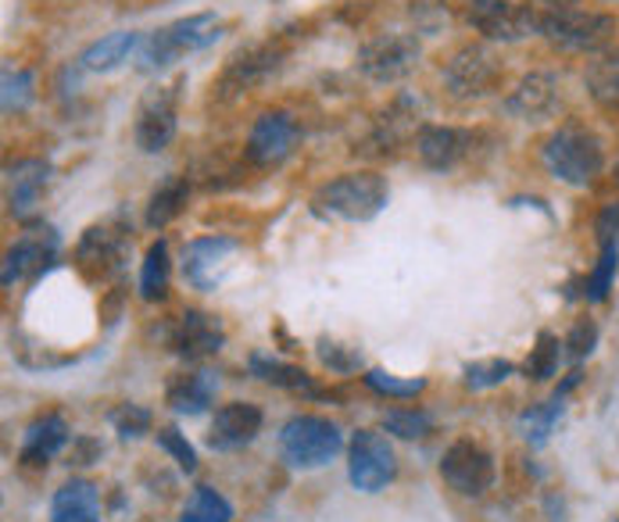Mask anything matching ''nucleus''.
I'll return each mask as SVG.
<instances>
[{"mask_svg":"<svg viewBox=\"0 0 619 522\" xmlns=\"http://www.w3.org/2000/svg\"><path fill=\"white\" fill-rule=\"evenodd\" d=\"M538 33L566 51H601L616 36V19L584 8L581 0H530Z\"/></svg>","mask_w":619,"mask_h":522,"instance_id":"f257e3e1","label":"nucleus"},{"mask_svg":"<svg viewBox=\"0 0 619 522\" xmlns=\"http://www.w3.org/2000/svg\"><path fill=\"white\" fill-rule=\"evenodd\" d=\"M387 204V182L376 173H344L319 187L312 197V211L322 219L369 222Z\"/></svg>","mask_w":619,"mask_h":522,"instance_id":"f03ea898","label":"nucleus"},{"mask_svg":"<svg viewBox=\"0 0 619 522\" xmlns=\"http://www.w3.org/2000/svg\"><path fill=\"white\" fill-rule=\"evenodd\" d=\"M544 165L555 179L570 187H590L601 176L605 151L601 140L584 125H562L544 144Z\"/></svg>","mask_w":619,"mask_h":522,"instance_id":"7ed1b4c3","label":"nucleus"},{"mask_svg":"<svg viewBox=\"0 0 619 522\" xmlns=\"http://www.w3.org/2000/svg\"><path fill=\"white\" fill-rule=\"evenodd\" d=\"M222 33V22L215 15H190V19H179L173 25H165V30L144 36V44H140V68L144 73H162L173 62L187 58V54H197L205 47H212Z\"/></svg>","mask_w":619,"mask_h":522,"instance_id":"20e7f679","label":"nucleus"},{"mask_svg":"<svg viewBox=\"0 0 619 522\" xmlns=\"http://www.w3.org/2000/svg\"><path fill=\"white\" fill-rule=\"evenodd\" d=\"M341 430L322 415H294L279 430V451H284V462L294 469H322V465H330L341 455Z\"/></svg>","mask_w":619,"mask_h":522,"instance_id":"39448f33","label":"nucleus"},{"mask_svg":"<svg viewBox=\"0 0 619 522\" xmlns=\"http://www.w3.org/2000/svg\"><path fill=\"white\" fill-rule=\"evenodd\" d=\"M347 458H351L347 462L351 487L362 493H379L387 484H394V476H398L394 447L387 444V436L376 430H358L355 441H351Z\"/></svg>","mask_w":619,"mask_h":522,"instance_id":"423d86ee","label":"nucleus"},{"mask_svg":"<svg viewBox=\"0 0 619 522\" xmlns=\"http://www.w3.org/2000/svg\"><path fill=\"white\" fill-rule=\"evenodd\" d=\"M419 47L416 36L408 33H379L369 44H362L358 51V68L362 76H369L373 82H398L419 65Z\"/></svg>","mask_w":619,"mask_h":522,"instance_id":"0eeeda50","label":"nucleus"},{"mask_svg":"<svg viewBox=\"0 0 619 522\" xmlns=\"http://www.w3.org/2000/svg\"><path fill=\"white\" fill-rule=\"evenodd\" d=\"M501 79V65L498 58L480 44H469L455 51V58L444 65V90L455 97V101H476L498 87Z\"/></svg>","mask_w":619,"mask_h":522,"instance_id":"6e6552de","label":"nucleus"},{"mask_svg":"<svg viewBox=\"0 0 619 522\" xmlns=\"http://www.w3.org/2000/svg\"><path fill=\"white\" fill-rule=\"evenodd\" d=\"M301 144V125L294 122L290 111H265L258 122L251 125L247 136V162L258 168L284 165Z\"/></svg>","mask_w":619,"mask_h":522,"instance_id":"1a4fd4ad","label":"nucleus"},{"mask_svg":"<svg viewBox=\"0 0 619 522\" xmlns=\"http://www.w3.org/2000/svg\"><path fill=\"white\" fill-rule=\"evenodd\" d=\"M441 476L462 498H480L495 484V458L487 455L480 444L455 441L441 458Z\"/></svg>","mask_w":619,"mask_h":522,"instance_id":"9d476101","label":"nucleus"},{"mask_svg":"<svg viewBox=\"0 0 619 522\" xmlns=\"http://www.w3.org/2000/svg\"><path fill=\"white\" fill-rule=\"evenodd\" d=\"M466 22L487 40H501V44H516L530 33H538V19H533L530 4H512V0H469Z\"/></svg>","mask_w":619,"mask_h":522,"instance_id":"9b49d317","label":"nucleus"},{"mask_svg":"<svg viewBox=\"0 0 619 522\" xmlns=\"http://www.w3.org/2000/svg\"><path fill=\"white\" fill-rule=\"evenodd\" d=\"M236 251H241V244H236V240H230V236L190 240L187 251H183V276H187V284L194 290L212 293V290H219L222 279H226Z\"/></svg>","mask_w":619,"mask_h":522,"instance_id":"f8f14e48","label":"nucleus"},{"mask_svg":"<svg viewBox=\"0 0 619 522\" xmlns=\"http://www.w3.org/2000/svg\"><path fill=\"white\" fill-rule=\"evenodd\" d=\"M176 104H179V87H158L140 101L133 133H136V147L144 154H158L173 144Z\"/></svg>","mask_w":619,"mask_h":522,"instance_id":"ddd939ff","label":"nucleus"},{"mask_svg":"<svg viewBox=\"0 0 619 522\" xmlns=\"http://www.w3.org/2000/svg\"><path fill=\"white\" fill-rule=\"evenodd\" d=\"M476 144H480V133L455 130V125H423V130L416 133L419 158H423L427 168H438V173H447V168L473 158Z\"/></svg>","mask_w":619,"mask_h":522,"instance_id":"4468645a","label":"nucleus"},{"mask_svg":"<svg viewBox=\"0 0 619 522\" xmlns=\"http://www.w3.org/2000/svg\"><path fill=\"white\" fill-rule=\"evenodd\" d=\"M562 104L559 79L552 73H530L519 79V87L505 97V111L523 122H541L548 115H555Z\"/></svg>","mask_w":619,"mask_h":522,"instance_id":"2eb2a0df","label":"nucleus"},{"mask_svg":"<svg viewBox=\"0 0 619 522\" xmlns=\"http://www.w3.org/2000/svg\"><path fill=\"white\" fill-rule=\"evenodd\" d=\"M279 68H284V54H279L276 47H269V44L251 47L244 54H236L226 73H222L219 93L222 97H236V93H244L251 87H258V82H265V79H273Z\"/></svg>","mask_w":619,"mask_h":522,"instance_id":"dca6fc26","label":"nucleus"},{"mask_svg":"<svg viewBox=\"0 0 619 522\" xmlns=\"http://www.w3.org/2000/svg\"><path fill=\"white\" fill-rule=\"evenodd\" d=\"M262 408L247 404V401H230L222 404L215 419H212V433H208V444L215 451H236L251 444L262 433Z\"/></svg>","mask_w":619,"mask_h":522,"instance_id":"f3484780","label":"nucleus"},{"mask_svg":"<svg viewBox=\"0 0 619 522\" xmlns=\"http://www.w3.org/2000/svg\"><path fill=\"white\" fill-rule=\"evenodd\" d=\"M226 344V333H222V322L208 312H197V308H187V312L179 315L176 330H173V347L179 351L183 358H208L222 351Z\"/></svg>","mask_w":619,"mask_h":522,"instance_id":"a211bd4d","label":"nucleus"},{"mask_svg":"<svg viewBox=\"0 0 619 522\" xmlns=\"http://www.w3.org/2000/svg\"><path fill=\"white\" fill-rule=\"evenodd\" d=\"M54 254H58V236L51 230H30L4 254V287L19 284L25 276L44 273L47 262H54Z\"/></svg>","mask_w":619,"mask_h":522,"instance_id":"6ab92c4d","label":"nucleus"},{"mask_svg":"<svg viewBox=\"0 0 619 522\" xmlns=\"http://www.w3.org/2000/svg\"><path fill=\"white\" fill-rule=\"evenodd\" d=\"M51 179V165L47 162H19L8 168V208L15 219H30L36 204H40V193H44Z\"/></svg>","mask_w":619,"mask_h":522,"instance_id":"aec40b11","label":"nucleus"},{"mask_svg":"<svg viewBox=\"0 0 619 522\" xmlns=\"http://www.w3.org/2000/svg\"><path fill=\"white\" fill-rule=\"evenodd\" d=\"M119 258H122V233L108 230V225H93V230H87V236L79 240V265H82V273L93 279H104L108 273H115Z\"/></svg>","mask_w":619,"mask_h":522,"instance_id":"412c9836","label":"nucleus"},{"mask_svg":"<svg viewBox=\"0 0 619 522\" xmlns=\"http://www.w3.org/2000/svg\"><path fill=\"white\" fill-rule=\"evenodd\" d=\"M68 444V422L62 415H44L36 419L30 430H25L22 441V465L33 469V465H47L58 451Z\"/></svg>","mask_w":619,"mask_h":522,"instance_id":"4be33fe9","label":"nucleus"},{"mask_svg":"<svg viewBox=\"0 0 619 522\" xmlns=\"http://www.w3.org/2000/svg\"><path fill=\"white\" fill-rule=\"evenodd\" d=\"M51 522H101V498L87 479L65 484L51 501Z\"/></svg>","mask_w":619,"mask_h":522,"instance_id":"5701e85b","label":"nucleus"},{"mask_svg":"<svg viewBox=\"0 0 619 522\" xmlns=\"http://www.w3.org/2000/svg\"><path fill=\"white\" fill-rule=\"evenodd\" d=\"M144 44L140 33H111L101 36L97 44H90L87 51L79 54V68H87V73H111V68H119L122 62H130V54Z\"/></svg>","mask_w":619,"mask_h":522,"instance_id":"b1692460","label":"nucleus"},{"mask_svg":"<svg viewBox=\"0 0 619 522\" xmlns=\"http://www.w3.org/2000/svg\"><path fill=\"white\" fill-rule=\"evenodd\" d=\"M251 376H258L262 384H273V387H284V390H294V393H308V398H319V387L312 384V376L298 365H287L279 358H269V355H251Z\"/></svg>","mask_w":619,"mask_h":522,"instance_id":"393cba45","label":"nucleus"},{"mask_svg":"<svg viewBox=\"0 0 619 522\" xmlns=\"http://www.w3.org/2000/svg\"><path fill=\"white\" fill-rule=\"evenodd\" d=\"M215 398V379L212 373H190L173 379L168 387V404L176 408L179 415H201L208 404Z\"/></svg>","mask_w":619,"mask_h":522,"instance_id":"a878e982","label":"nucleus"},{"mask_svg":"<svg viewBox=\"0 0 619 522\" xmlns=\"http://www.w3.org/2000/svg\"><path fill=\"white\" fill-rule=\"evenodd\" d=\"M187 197H190V182L187 179H165L158 190L151 193V204H147V225L151 230H165L168 222H173L183 208H187Z\"/></svg>","mask_w":619,"mask_h":522,"instance_id":"bb28decb","label":"nucleus"},{"mask_svg":"<svg viewBox=\"0 0 619 522\" xmlns=\"http://www.w3.org/2000/svg\"><path fill=\"white\" fill-rule=\"evenodd\" d=\"M168 276H173L168 244H165V240H158V244L147 247L144 269H140V298H144V301H162L168 293Z\"/></svg>","mask_w":619,"mask_h":522,"instance_id":"cd10ccee","label":"nucleus"},{"mask_svg":"<svg viewBox=\"0 0 619 522\" xmlns=\"http://www.w3.org/2000/svg\"><path fill=\"white\" fill-rule=\"evenodd\" d=\"M587 90L605 111H619V54H601L587 68Z\"/></svg>","mask_w":619,"mask_h":522,"instance_id":"c85d7f7f","label":"nucleus"},{"mask_svg":"<svg viewBox=\"0 0 619 522\" xmlns=\"http://www.w3.org/2000/svg\"><path fill=\"white\" fill-rule=\"evenodd\" d=\"M179 522H233V504L212 487H197L183 504Z\"/></svg>","mask_w":619,"mask_h":522,"instance_id":"c756f323","label":"nucleus"},{"mask_svg":"<svg viewBox=\"0 0 619 522\" xmlns=\"http://www.w3.org/2000/svg\"><path fill=\"white\" fill-rule=\"evenodd\" d=\"M562 408H566V398H552L544 408H530V412H523L519 426H523V436H527L533 447H541L548 441V433L555 430Z\"/></svg>","mask_w":619,"mask_h":522,"instance_id":"7c9ffc66","label":"nucleus"},{"mask_svg":"<svg viewBox=\"0 0 619 522\" xmlns=\"http://www.w3.org/2000/svg\"><path fill=\"white\" fill-rule=\"evenodd\" d=\"M384 426L401 441H419V436L433 433V415L419 412V408H394V412H387Z\"/></svg>","mask_w":619,"mask_h":522,"instance_id":"2f4dec72","label":"nucleus"},{"mask_svg":"<svg viewBox=\"0 0 619 522\" xmlns=\"http://www.w3.org/2000/svg\"><path fill=\"white\" fill-rule=\"evenodd\" d=\"M362 379H365V387H369L373 393H379V398H394V401L416 398V393L427 390V379H398V376L379 373V369H369Z\"/></svg>","mask_w":619,"mask_h":522,"instance_id":"473e14b6","label":"nucleus"},{"mask_svg":"<svg viewBox=\"0 0 619 522\" xmlns=\"http://www.w3.org/2000/svg\"><path fill=\"white\" fill-rule=\"evenodd\" d=\"M616 265H619V247H616V240H601L598 269L590 273V279H587V301H605V298H609L612 279H616Z\"/></svg>","mask_w":619,"mask_h":522,"instance_id":"72a5a7b5","label":"nucleus"},{"mask_svg":"<svg viewBox=\"0 0 619 522\" xmlns=\"http://www.w3.org/2000/svg\"><path fill=\"white\" fill-rule=\"evenodd\" d=\"M562 344H559V336L555 333H538V344H533V351H530V362H527V376L530 379H552L555 376V369H559V351Z\"/></svg>","mask_w":619,"mask_h":522,"instance_id":"f704fd0d","label":"nucleus"},{"mask_svg":"<svg viewBox=\"0 0 619 522\" xmlns=\"http://www.w3.org/2000/svg\"><path fill=\"white\" fill-rule=\"evenodd\" d=\"M512 373H516V365H512V362H505V358L473 362V365H466V387H469V390H490V387H501Z\"/></svg>","mask_w":619,"mask_h":522,"instance_id":"c9c22d12","label":"nucleus"},{"mask_svg":"<svg viewBox=\"0 0 619 522\" xmlns=\"http://www.w3.org/2000/svg\"><path fill=\"white\" fill-rule=\"evenodd\" d=\"M33 76L30 73H22V68H19V73H11V68H8V73H4V111H8V115H19V111H25V108H30L33 104Z\"/></svg>","mask_w":619,"mask_h":522,"instance_id":"e433bc0d","label":"nucleus"},{"mask_svg":"<svg viewBox=\"0 0 619 522\" xmlns=\"http://www.w3.org/2000/svg\"><path fill=\"white\" fill-rule=\"evenodd\" d=\"M111 426H115L119 436H125V441H136V436H144L151 430V412L140 404H122L111 412Z\"/></svg>","mask_w":619,"mask_h":522,"instance_id":"4c0bfd02","label":"nucleus"},{"mask_svg":"<svg viewBox=\"0 0 619 522\" xmlns=\"http://www.w3.org/2000/svg\"><path fill=\"white\" fill-rule=\"evenodd\" d=\"M158 447L165 451V455L176 458V465H179L183 473H194V469H197V451L190 447V441H187V436H183L176 426L158 430Z\"/></svg>","mask_w":619,"mask_h":522,"instance_id":"58836bf2","label":"nucleus"},{"mask_svg":"<svg viewBox=\"0 0 619 522\" xmlns=\"http://www.w3.org/2000/svg\"><path fill=\"white\" fill-rule=\"evenodd\" d=\"M319 358L333 373H355L362 365V355L355 347H344V344H333V341H319Z\"/></svg>","mask_w":619,"mask_h":522,"instance_id":"ea45409f","label":"nucleus"},{"mask_svg":"<svg viewBox=\"0 0 619 522\" xmlns=\"http://www.w3.org/2000/svg\"><path fill=\"white\" fill-rule=\"evenodd\" d=\"M595 344H598V326L595 322H576V326L570 330V336H566V355L573 358V362H581V358H587L590 351H595Z\"/></svg>","mask_w":619,"mask_h":522,"instance_id":"a19ab883","label":"nucleus"},{"mask_svg":"<svg viewBox=\"0 0 619 522\" xmlns=\"http://www.w3.org/2000/svg\"><path fill=\"white\" fill-rule=\"evenodd\" d=\"M616 522H619V519H616Z\"/></svg>","mask_w":619,"mask_h":522,"instance_id":"79ce46f5","label":"nucleus"}]
</instances>
